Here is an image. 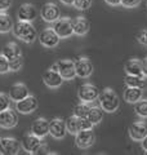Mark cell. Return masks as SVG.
Wrapping results in <instances>:
<instances>
[{"mask_svg": "<svg viewBox=\"0 0 147 155\" xmlns=\"http://www.w3.org/2000/svg\"><path fill=\"white\" fill-rule=\"evenodd\" d=\"M13 35L18 38L19 40H22L27 44L34 43L38 38V32L36 28L34 27L31 22H26V21H18L16 25H13Z\"/></svg>", "mask_w": 147, "mask_h": 155, "instance_id": "1", "label": "cell"}, {"mask_svg": "<svg viewBox=\"0 0 147 155\" xmlns=\"http://www.w3.org/2000/svg\"><path fill=\"white\" fill-rule=\"evenodd\" d=\"M98 102H100V106L105 113H115L120 106L119 96H117L115 93V91L111 89V88H106L102 92H100Z\"/></svg>", "mask_w": 147, "mask_h": 155, "instance_id": "2", "label": "cell"}, {"mask_svg": "<svg viewBox=\"0 0 147 155\" xmlns=\"http://www.w3.org/2000/svg\"><path fill=\"white\" fill-rule=\"evenodd\" d=\"M52 70L58 71L60 75L63 78V80H72L76 78V71H75V62L72 60H60L56 64H53Z\"/></svg>", "mask_w": 147, "mask_h": 155, "instance_id": "3", "label": "cell"}, {"mask_svg": "<svg viewBox=\"0 0 147 155\" xmlns=\"http://www.w3.org/2000/svg\"><path fill=\"white\" fill-rule=\"evenodd\" d=\"M66 128L67 132L71 134H76L79 130H84V129H92L93 124L88 120L87 118H80V116H75L72 115L67 119L66 122Z\"/></svg>", "mask_w": 147, "mask_h": 155, "instance_id": "4", "label": "cell"}, {"mask_svg": "<svg viewBox=\"0 0 147 155\" xmlns=\"http://www.w3.org/2000/svg\"><path fill=\"white\" fill-rule=\"evenodd\" d=\"M53 30L61 39H67L74 34L72 19L68 17H60L57 21L53 22Z\"/></svg>", "mask_w": 147, "mask_h": 155, "instance_id": "5", "label": "cell"}, {"mask_svg": "<svg viewBox=\"0 0 147 155\" xmlns=\"http://www.w3.org/2000/svg\"><path fill=\"white\" fill-rule=\"evenodd\" d=\"M77 96H79V100L81 102L92 104L98 100L100 92H98V88L96 85H93L90 83H85V84L80 85L79 91H77Z\"/></svg>", "mask_w": 147, "mask_h": 155, "instance_id": "6", "label": "cell"}, {"mask_svg": "<svg viewBox=\"0 0 147 155\" xmlns=\"http://www.w3.org/2000/svg\"><path fill=\"white\" fill-rule=\"evenodd\" d=\"M38 39L40 41V44L45 48H56L61 40V38L57 35V32L53 30V27L44 28L38 35Z\"/></svg>", "mask_w": 147, "mask_h": 155, "instance_id": "7", "label": "cell"}, {"mask_svg": "<svg viewBox=\"0 0 147 155\" xmlns=\"http://www.w3.org/2000/svg\"><path fill=\"white\" fill-rule=\"evenodd\" d=\"M21 150V143L13 137L0 138V154L2 155H16Z\"/></svg>", "mask_w": 147, "mask_h": 155, "instance_id": "8", "label": "cell"}, {"mask_svg": "<svg viewBox=\"0 0 147 155\" xmlns=\"http://www.w3.org/2000/svg\"><path fill=\"white\" fill-rule=\"evenodd\" d=\"M75 136V145L80 149H88L96 141V136L94 132L92 129H84V130H79Z\"/></svg>", "mask_w": 147, "mask_h": 155, "instance_id": "9", "label": "cell"}, {"mask_svg": "<svg viewBox=\"0 0 147 155\" xmlns=\"http://www.w3.org/2000/svg\"><path fill=\"white\" fill-rule=\"evenodd\" d=\"M67 133L66 122L61 118H54L49 120V134L56 140H62Z\"/></svg>", "mask_w": 147, "mask_h": 155, "instance_id": "10", "label": "cell"}, {"mask_svg": "<svg viewBox=\"0 0 147 155\" xmlns=\"http://www.w3.org/2000/svg\"><path fill=\"white\" fill-rule=\"evenodd\" d=\"M38 109V100L36 97H34L31 94H28L27 97L19 100L16 102V110L21 114H31Z\"/></svg>", "mask_w": 147, "mask_h": 155, "instance_id": "11", "label": "cell"}, {"mask_svg": "<svg viewBox=\"0 0 147 155\" xmlns=\"http://www.w3.org/2000/svg\"><path fill=\"white\" fill-rule=\"evenodd\" d=\"M75 71L76 76L79 78H89L93 72V64L88 57H80L75 61Z\"/></svg>", "mask_w": 147, "mask_h": 155, "instance_id": "12", "label": "cell"}, {"mask_svg": "<svg viewBox=\"0 0 147 155\" xmlns=\"http://www.w3.org/2000/svg\"><path fill=\"white\" fill-rule=\"evenodd\" d=\"M38 9L35 5L32 4H22L21 7L18 8L17 11V17H18V21H26V22H32L35 21L36 17H38Z\"/></svg>", "mask_w": 147, "mask_h": 155, "instance_id": "13", "label": "cell"}, {"mask_svg": "<svg viewBox=\"0 0 147 155\" xmlns=\"http://www.w3.org/2000/svg\"><path fill=\"white\" fill-rule=\"evenodd\" d=\"M40 16L45 22L53 23L61 17V11L54 3H47L40 9Z\"/></svg>", "mask_w": 147, "mask_h": 155, "instance_id": "14", "label": "cell"}, {"mask_svg": "<svg viewBox=\"0 0 147 155\" xmlns=\"http://www.w3.org/2000/svg\"><path fill=\"white\" fill-rule=\"evenodd\" d=\"M18 123V116L13 110L7 109L0 113V128L11 129L14 128Z\"/></svg>", "mask_w": 147, "mask_h": 155, "instance_id": "15", "label": "cell"}, {"mask_svg": "<svg viewBox=\"0 0 147 155\" xmlns=\"http://www.w3.org/2000/svg\"><path fill=\"white\" fill-rule=\"evenodd\" d=\"M43 83L45 84L48 88H58V87H61L63 83V78L60 75L58 71L49 69L43 74Z\"/></svg>", "mask_w": 147, "mask_h": 155, "instance_id": "16", "label": "cell"}, {"mask_svg": "<svg viewBox=\"0 0 147 155\" xmlns=\"http://www.w3.org/2000/svg\"><path fill=\"white\" fill-rule=\"evenodd\" d=\"M147 134V124L142 120L138 122H134L130 124L129 127V137L133 140V141H141L143 140Z\"/></svg>", "mask_w": 147, "mask_h": 155, "instance_id": "17", "label": "cell"}, {"mask_svg": "<svg viewBox=\"0 0 147 155\" xmlns=\"http://www.w3.org/2000/svg\"><path fill=\"white\" fill-rule=\"evenodd\" d=\"M41 143H43V141H41L40 137H38V136L30 133L28 136H26V137L23 138L22 147H23L24 151L28 153V154H35L36 150L40 147Z\"/></svg>", "mask_w": 147, "mask_h": 155, "instance_id": "18", "label": "cell"}, {"mask_svg": "<svg viewBox=\"0 0 147 155\" xmlns=\"http://www.w3.org/2000/svg\"><path fill=\"white\" fill-rule=\"evenodd\" d=\"M31 133L38 136V137H45L49 134V120L45 118H38L31 125Z\"/></svg>", "mask_w": 147, "mask_h": 155, "instance_id": "19", "label": "cell"}, {"mask_svg": "<svg viewBox=\"0 0 147 155\" xmlns=\"http://www.w3.org/2000/svg\"><path fill=\"white\" fill-rule=\"evenodd\" d=\"M72 28H74V34L77 36H84L89 32L90 25L88 22V19L83 16H79L76 18L72 19Z\"/></svg>", "mask_w": 147, "mask_h": 155, "instance_id": "20", "label": "cell"}, {"mask_svg": "<svg viewBox=\"0 0 147 155\" xmlns=\"http://www.w3.org/2000/svg\"><path fill=\"white\" fill-rule=\"evenodd\" d=\"M30 94V92H28V88L26 87V84L23 83H16L14 85H12V88L9 89V98L14 102H17V101L24 98V97H27Z\"/></svg>", "mask_w": 147, "mask_h": 155, "instance_id": "21", "label": "cell"}, {"mask_svg": "<svg viewBox=\"0 0 147 155\" xmlns=\"http://www.w3.org/2000/svg\"><path fill=\"white\" fill-rule=\"evenodd\" d=\"M122 97L128 104H136L143 97V88H136V87H126L122 93Z\"/></svg>", "mask_w": 147, "mask_h": 155, "instance_id": "22", "label": "cell"}, {"mask_svg": "<svg viewBox=\"0 0 147 155\" xmlns=\"http://www.w3.org/2000/svg\"><path fill=\"white\" fill-rule=\"evenodd\" d=\"M124 70H125V74H128V75L143 76V72H142V61L137 60V58H132V60L126 61L124 65Z\"/></svg>", "mask_w": 147, "mask_h": 155, "instance_id": "23", "label": "cell"}, {"mask_svg": "<svg viewBox=\"0 0 147 155\" xmlns=\"http://www.w3.org/2000/svg\"><path fill=\"white\" fill-rule=\"evenodd\" d=\"M103 115H105V111L102 110L101 106H90L89 111H88V115H87V119L93 125H96V124H100L103 120Z\"/></svg>", "mask_w": 147, "mask_h": 155, "instance_id": "24", "label": "cell"}, {"mask_svg": "<svg viewBox=\"0 0 147 155\" xmlns=\"http://www.w3.org/2000/svg\"><path fill=\"white\" fill-rule=\"evenodd\" d=\"M13 25V19L8 13L0 12V34H7L12 31Z\"/></svg>", "mask_w": 147, "mask_h": 155, "instance_id": "25", "label": "cell"}, {"mask_svg": "<svg viewBox=\"0 0 147 155\" xmlns=\"http://www.w3.org/2000/svg\"><path fill=\"white\" fill-rule=\"evenodd\" d=\"M124 83L126 87H136V88H143L145 87V76L139 75H128L124 78Z\"/></svg>", "mask_w": 147, "mask_h": 155, "instance_id": "26", "label": "cell"}, {"mask_svg": "<svg viewBox=\"0 0 147 155\" xmlns=\"http://www.w3.org/2000/svg\"><path fill=\"white\" fill-rule=\"evenodd\" d=\"M3 54L5 56L8 60H11V58L13 57H16V56H19V54H22V52H21V48H19L18 44H16V43H8V44L3 48Z\"/></svg>", "mask_w": 147, "mask_h": 155, "instance_id": "27", "label": "cell"}, {"mask_svg": "<svg viewBox=\"0 0 147 155\" xmlns=\"http://www.w3.org/2000/svg\"><path fill=\"white\" fill-rule=\"evenodd\" d=\"M134 111L139 118H147V100H139L134 104Z\"/></svg>", "mask_w": 147, "mask_h": 155, "instance_id": "28", "label": "cell"}, {"mask_svg": "<svg viewBox=\"0 0 147 155\" xmlns=\"http://www.w3.org/2000/svg\"><path fill=\"white\" fill-rule=\"evenodd\" d=\"M90 109V104H87V102H80L79 105H76L74 107V114L75 116H80V118H87L88 115V111Z\"/></svg>", "mask_w": 147, "mask_h": 155, "instance_id": "29", "label": "cell"}, {"mask_svg": "<svg viewBox=\"0 0 147 155\" xmlns=\"http://www.w3.org/2000/svg\"><path fill=\"white\" fill-rule=\"evenodd\" d=\"M23 65V58L22 54L16 56L9 60V71H18Z\"/></svg>", "mask_w": 147, "mask_h": 155, "instance_id": "30", "label": "cell"}, {"mask_svg": "<svg viewBox=\"0 0 147 155\" xmlns=\"http://www.w3.org/2000/svg\"><path fill=\"white\" fill-rule=\"evenodd\" d=\"M72 5L79 11H88L92 5V0H74Z\"/></svg>", "mask_w": 147, "mask_h": 155, "instance_id": "31", "label": "cell"}, {"mask_svg": "<svg viewBox=\"0 0 147 155\" xmlns=\"http://www.w3.org/2000/svg\"><path fill=\"white\" fill-rule=\"evenodd\" d=\"M11 98H9V96L3 93V92H0V113L4 110L9 109V106H11Z\"/></svg>", "mask_w": 147, "mask_h": 155, "instance_id": "32", "label": "cell"}, {"mask_svg": "<svg viewBox=\"0 0 147 155\" xmlns=\"http://www.w3.org/2000/svg\"><path fill=\"white\" fill-rule=\"evenodd\" d=\"M7 72H9V60L3 53H0V74H7Z\"/></svg>", "mask_w": 147, "mask_h": 155, "instance_id": "33", "label": "cell"}, {"mask_svg": "<svg viewBox=\"0 0 147 155\" xmlns=\"http://www.w3.org/2000/svg\"><path fill=\"white\" fill-rule=\"evenodd\" d=\"M141 0H121L120 5H122L124 8H136L137 5H139Z\"/></svg>", "mask_w": 147, "mask_h": 155, "instance_id": "34", "label": "cell"}, {"mask_svg": "<svg viewBox=\"0 0 147 155\" xmlns=\"http://www.w3.org/2000/svg\"><path fill=\"white\" fill-rule=\"evenodd\" d=\"M137 40L141 44L147 45V30H141L138 32V35H137Z\"/></svg>", "mask_w": 147, "mask_h": 155, "instance_id": "35", "label": "cell"}, {"mask_svg": "<svg viewBox=\"0 0 147 155\" xmlns=\"http://www.w3.org/2000/svg\"><path fill=\"white\" fill-rule=\"evenodd\" d=\"M12 5V0H0V12H7Z\"/></svg>", "mask_w": 147, "mask_h": 155, "instance_id": "36", "label": "cell"}, {"mask_svg": "<svg viewBox=\"0 0 147 155\" xmlns=\"http://www.w3.org/2000/svg\"><path fill=\"white\" fill-rule=\"evenodd\" d=\"M35 154H48V147H47L44 143H41V145H40V147L36 150V153H35Z\"/></svg>", "mask_w": 147, "mask_h": 155, "instance_id": "37", "label": "cell"}, {"mask_svg": "<svg viewBox=\"0 0 147 155\" xmlns=\"http://www.w3.org/2000/svg\"><path fill=\"white\" fill-rule=\"evenodd\" d=\"M120 2H121V0H105V3L109 4V5H111V7H117V5H120Z\"/></svg>", "mask_w": 147, "mask_h": 155, "instance_id": "38", "label": "cell"}, {"mask_svg": "<svg viewBox=\"0 0 147 155\" xmlns=\"http://www.w3.org/2000/svg\"><path fill=\"white\" fill-rule=\"evenodd\" d=\"M142 72H143V76L147 78V57L142 61Z\"/></svg>", "mask_w": 147, "mask_h": 155, "instance_id": "39", "label": "cell"}, {"mask_svg": "<svg viewBox=\"0 0 147 155\" xmlns=\"http://www.w3.org/2000/svg\"><path fill=\"white\" fill-rule=\"evenodd\" d=\"M141 146L145 150V153L147 154V134H146V137L143 140H141Z\"/></svg>", "mask_w": 147, "mask_h": 155, "instance_id": "40", "label": "cell"}, {"mask_svg": "<svg viewBox=\"0 0 147 155\" xmlns=\"http://www.w3.org/2000/svg\"><path fill=\"white\" fill-rule=\"evenodd\" d=\"M60 2H61L62 4H65V5H72L74 0H60Z\"/></svg>", "mask_w": 147, "mask_h": 155, "instance_id": "41", "label": "cell"}, {"mask_svg": "<svg viewBox=\"0 0 147 155\" xmlns=\"http://www.w3.org/2000/svg\"><path fill=\"white\" fill-rule=\"evenodd\" d=\"M146 5H147V4H146Z\"/></svg>", "mask_w": 147, "mask_h": 155, "instance_id": "42", "label": "cell"}]
</instances>
